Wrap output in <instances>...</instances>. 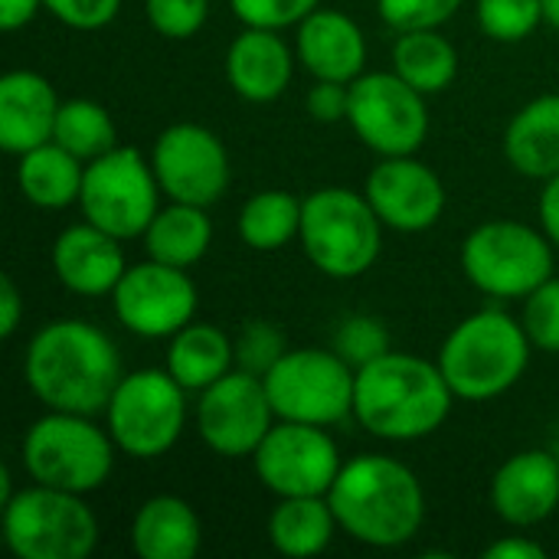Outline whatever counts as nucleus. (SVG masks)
Here are the masks:
<instances>
[{
    "label": "nucleus",
    "instance_id": "nucleus-1",
    "mask_svg": "<svg viewBox=\"0 0 559 559\" xmlns=\"http://www.w3.org/2000/svg\"><path fill=\"white\" fill-rule=\"evenodd\" d=\"M23 377L43 409L98 416L124 370L115 341L102 328L82 318H59L29 337Z\"/></svg>",
    "mask_w": 559,
    "mask_h": 559
},
{
    "label": "nucleus",
    "instance_id": "nucleus-2",
    "mask_svg": "<svg viewBox=\"0 0 559 559\" xmlns=\"http://www.w3.org/2000/svg\"><path fill=\"white\" fill-rule=\"evenodd\" d=\"M328 501L341 534L373 550H396L416 540L426 524V491L419 475L400 459L367 452L344 459Z\"/></svg>",
    "mask_w": 559,
    "mask_h": 559
},
{
    "label": "nucleus",
    "instance_id": "nucleus-3",
    "mask_svg": "<svg viewBox=\"0 0 559 559\" xmlns=\"http://www.w3.org/2000/svg\"><path fill=\"white\" fill-rule=\"evenodd\" d=\"M455 393L436 360L390 350L357 370L354 419L383 442H419L452 416Z\"/></svg>",
    "mask_w": 559,
    "mask_h": 559
},
{
    "label": "nucleus",
    "instance_id": "nucleus-4",
    "mask_svg": "<svg viewBox=\"0 0 559 559\" xmlns=\"http://www.w3.org/2000/svg\"><path fill=\"white\" fill-rule=\"evenodd\" d=\"M531 337L521 318L485 308L462 318L439 347V370L455 400L488 403L511 393L531 367Z\"/></svg>",
    "mask_w": 559,
    "mask_h": 559
},
{
    "label": "nucleus",
    "instance_id": "nucleus-5",
    "mask_svg": "<svg viewBox=\"0 0 559 559\" xmlns=\"http://www.w3.org/2000/svg\"><path fill=\"white\" fill-rule=\"evenodd\" d=\"M383 223L367 193L350 187H321L301 203V252L308 262L334 278L354 282L367 275L383 249Z\"/></svg>",
    "mask_w": 559,
    "mask_h": 559
},
{
    "label": "nucleus",
    "instance_id": "nucleus-6",
    "mask_svg": "<svg viewBox=\"0 0 559 559\" xmlns=\"http://www.w3.org/2000/svg\"><path fill=\"white\" fill-rule=\"evenodd\" d=\"M115 455L118 445L95 416L62 409H46L29 423L20 445V462L29 481L72 495L98 491L111 478Z\"/></svg>",
    "mask_w": 559,
    "mask_h": 559
},
{
    "label": "nucleus",
    "instance_id": "nucleus-7",
    "mask_svg": "<svg viewBox=\"0 0 559 559\" xmlns=\"http://www.w3.org/2000/svg\"><path fill=\"white\" fill-rule=\"evenodd\" d=\"M3 544L16 559H88L98 547V518L85 495L29 485L0 508Z\"/></svg>",
    "mask_w": 559,
    "mask_h": 559
},
{
    "label": "nucleus",
    "instance_id": "nucleus-8",
    "mask_svg": "<svg viewBox=\"0 0 559 559\" xmlns=\"http://www.w3.org/2000/svg\"><path fill=\"white\" fill-rule=\"evenodd\" d=\"M557 246L540 226L521 219H488L475 226L459 252L462 272L488 298L524 301L554 275Z\"/></svg>",
    "mask_w": 559,
    "mask_h": 559
},
{
    "label": "nucleus",
    "instance_id": "nucleus-9",
    "mask_svg": "<svg viewBox=\"0 0 559 559\" xmlns=\"http://www.w3.org/2000/svg\"><path fill=\"white\" fill-rule=\"evenodd\" d=\"M102 416L121 455L154 462L167 455L187 429V390L167 373V367L131 370L115 386Z\"/></svg>",
    "mask_w": 559,
    "mask_h": 559
},
{
    "label": "nucleus",
    "instance_id": "nucleus-10",
    "mask_svg": "<svg viewBox=\"0 0 559 559\" xmlns=\"http://www.w3.org/2000/svg\"><path fill=\"white\" fill-rule=\"evenodd\" d=\"M262 380L278 419L331 429L354 416L357 370L334 347H288Z\"/></svg>",
    "mask_w": 559,
    "mask_h": 559
},
{
    "label": "nucleus",
    "instance_id": "nucleus-11",
    "mask_svg": "<svg viewBox=\"0 0 559 559\" xmlns=\"http://www.w3.org/2000/svg\"><path fill=\"white\" fill-rule=\"evenodd\" d=\"M160 197L164 190L157 183L151 157L118 144L108 154L85 164L79 210L82 219L128 242L144 236V229L164 206Z\"/></svg>",
    "mask_w": 559,
    "mask_h": 559
},
{
    "label": "nucleus",
    "instance_id": "nucleus-12",
    "mask_svg": "<svg viewBox=\"0 0 559 559\" xmlns=\"http://www.w3.org/2000/svg\"><path fill=\"white\" fill-rule=\"evenodd\" d=\"M429 95L390 72H364L350 82L347 124L377 157L416 154L429 138Z\"/></svg>",
    "mask_w": 559,
    "mask_h": 559
},
{
    "label": "nucleus",
    "instance_id": "nucleus-13",
    "mask_svg": "<svg viewBox=\"0 0 559 559\" xmlns=\"http://www.w3.org/2000/svg\"><path fill=\"white\" fill-rule=\"evenodd\" d=\"M108 298L115 321L144 341H170L197 318L200 305L190 272L157 259L128 265Z\"/></svg>",
    "mask_w": 559,
    "mask_h": 559
},
{
    "label": "nucleus",
    "instance_id": "nucleus-14",
    "mask_svg": "<svg viewBox=\"0 0 559 559\" xmlns=\"http://www.w3.org/2000/svg\"><path fill=\"white\" fill-rule=\"evenodd\" d=\"M278 423L265 380L249 370H229L197 393L193 426L200 442L223 459H252L269 429Z\"/></svg>",
    "mask_w": 559,
    "mask_h": 559
},
{
    "label": "nucleus",
    "instance_id": "nucleus-15",
    "mask_svg": "<svg viewBox=\"0 0 559 559\" xmlns=\"http://www.w3.org/2000/svg\"><path fill=\"white\" fill-rule=\"evenodd\" d=\"M249 462L255 468V478L275 498L328 495L344 468L341 445L324 426L288 419H278L269 429V436L262 439Z\"/></svg>",
    "mask_w": 559,
    "mask_h": 559
},
{
    "label": "nucleus",
    "instance_id": "nucleus-16",
    "mask_svg": "<svg viewBox=\"0 0 559 559\" xmlns=\"http://www.w3.org/2000/svg\"><path fill=\"white\" fill-rule=\"evenodd\" d=\"M151 164L167 200L213 206L226 197L233 164L223 138L197 121L164 128L151 147Z\"/></svg>",
    "mask_w": 559,
    "mask_h": 559
},
{
    "label": "nucleus",
    "instance_id": "nucleus-17",
    "mask_svg": "<svg viewBox=\"0 0 559 559\" xmlns=\"http://www.w3.org/2000/svg\"><path fill=\"white\" fill-rule=\"evenodd\" d=\"M364 193L377 210L380 223L406 236L432 229L449 206L442 177L416 154L380 157V164L367 177Z\"/></svg>",
    "mask_w": 559,
    "mask_h": 559
},
{
    "label": "nucleus",
    "instance_id": "nucleus-18",
    "mask_svg": "<svg viewBox=\"0 0 559 559\" xmlns=\"http://www.w3.org/2000/svg\"><path fill=\"white\" fill-rule=\"evenodd\" d=\"M488 504L514 531L550 521L559 508V459L554 449H527L501 462L488 485Z\"/></svg>",
    "mask_w": 559,
    "mask_h": 559
},
{
    "label": "nucleus",
    "instance_id": "nucleus-19",
    "mask_svg": "<svg viewBox=\"0 0 559 559\" xmlns=\"http://www.w3.org/2000/svg\"><path fill=\"white\" fill-rule=\"evenodd\" d=\"M128 269L124 239L82 219L66 226L52 242V272L59 285L79 298H105Z\"/></svg>",
    "mask_w": 559,
    "mask_h": 559
},
{
    "label": "nucleus",
    "instance_id": "nucleus-20",
    "mask_svg": "<svg viewBox=\"0 0 559 559\" xmlns=\"http://www.w3.org/2000/svg\"><path fill=\"white\" fill-rule=\"evenodd\" d=\"M295 56L311 79L350 85L367 72V36L344 10L318 7L295 26Z\"/></svg>",
    "mask_w": 559,
    "mask_h": 559
},
{
    "label": "nucleus",
    "instance_id": "nucleus-21",
    "mask_svg": "<svg viewBox=\"0 0 559 559\" xmlns=\"http://www.w3.org/2000/svg\"><path fill=\"white\" fill-rule=\"evenodd\" d=\"M295 62V46H288L278 29L242 26V33L226 46L223 72L239 98L252 105H269L288 92Z\"/></svg>",
    "mask_w": 559,
    "mask_h": 559
},
{
    "label": "nucleus",
    "instance_id": "nucleus-22",
    "mask_svg": "<svg viewBox=\"0 0 559 559\" xmlns=\"http://www.w3.org/2000/svg\"><path fill=\"white\" fill-rule=\"evenodd\" d=\"M56 85L33 72L13 69L0 79V147L13 157L52 141L59 118Z\"/></svg>",
    "mask_w": 559,
    "mask_h": 559
},
{
    "label": "nucleus",
    "instance_id": "nucleus-23",
    "mask_svg": "<svg viewBox=\"0 0 559 559\" xmlns=\"http://www.w3.org/2000/svg\"><path fill=\"white\" fill-rule=\"evenodd\" d=\"M203 547V524L180 495L147 498L131 521V550L141 559H193Z\"/></svg>",
    "mask_w": 559,
    "mask_h": 559
},
{
    "label": "nucleus",
    "instance_id": "nucleus-24",
    "mask_svg": "<svg viewBox=\"0 0 559 559\" xmlns=\"http://www.w3.org/2000/svg\"><path fill=\"white\" fill-rule=\"evenodd\" d=\"M504 157L527 180H550L559 174V95H537L504 131Z\"/></svg>",
    "mask_w": 559,
    "mask_h": 559
},
{
    "label": "nucleus",
    "instance_id": "nucleus-25",
    "mask_svg": "<svg viewBox=\"0 0 559 559\" xmlns=\"http://www.w3.org/2000/svg\"><path fill=\"white\" fill-rule=\"evenodd\" d=\"M167 373L187 390L203 393L236 370V337L206 321H190L167 341Z\"/></svg>",
    "mask_w": 559,
    "mask_h": 559
},
{
    "label": "nucleus",
    "instance_id": "nucleus-26",
    "mask_svg": "<svg viewBox=\"0 0 559 559\" xmlns=\"http://www.w3.org/2000/svg\"><path fill=\"white\" fill-rule=\"evenodd\" d=\"M265 531L275 554L288 559H308L321 557L334 544L341 524L328 495H305V498H278Z\"/></svg>",
    "mask_w": 559,
    "mask_h": 559
},
{
    "label": "nucleus",
    "instance_id": "nucleus-27",
    "mask_svg": "<svg viewBox=\"0 0 559 559\" xmlns=\"http://www.w3.org/2000/svg\"><path fill=\"white\" fill-rule=\"evenodd\" d=\"M85 160L56 141H46L16 157V187L36 210H66L79 203Z\"/></svg>",
    "mask_w": 559,
    "mask_h": 559
},
{
    "label": "nucleus",
    "instance_id": "nucleus-28",
    "mask_svg": "<svg viewBox=\"0 0 559 559\" xmlns=\"http://www.w3.org/2000/svg\"><path fill=\"white\" fill-rule=\"evenodd\" d=\"M141 242H144L147 259H157L177 269H193L197 262L206 259L213 246V219L206 206L167 200L151 219V226L144 229Z\"/></svg>",
    "mask_w": 559,
    "mask_h": 559
},
{
    "label": "nucleus",
    "instance_id": "nucleus-29",
    "mask_svg": "<svg viewBox=\"0 0 559 559\" xmlns=\"http://www.w3.org/2000/svg\"><path fill=\"white\" fill-rule=\"evenodd\" d=\"M393 72L423 95H439L459 75V49L442 29H406L393 43Z\"/></svg>",
    "mask_w": 559,
    "mask_h": 559
},
{
    "label": "nucleus",
    "instance_id": "nucleus-30",
    "mask_svg": "<svg viewBox=\"0 0 559 559\" xmlns=\"http://www.w3.org/2000/svg\"><path fill=\"white\" fill-rule=\"evenodd\" d=\"M301 203L288 190L252 193L239 210V239L252 252H278L301 233Z\"/></svg>",
    "mask_w": 559,
    "mask_h": 559
},
{
    "label": "nucleus",
    "instance_id": "nucleus-31",
    "mask_svg": "<svg viewBox=\"0 0 559 559\" xmlns=\"http://www.w3.org/2000/svg\"><path fill=\"white\" fill-rule=\"evenodd\" d=\"M52 141L88 164L108 154L111 147H118V128L105 105L92 98H66L56 118Z\"/></svg>",
    "mask_w": 559,
    "mask_h": 559
},
{
    "label": "nucleus",
    "instance_id": "nucleus-32",
    "mask_svg": "<svg viewBox=\"0 0 559 559\" xmlns=\"http://www.w3.org/2000/svg\"><path fill=\"white\" fill-rule=\"evenodd\" d=\"M478 26L495 43H524L544 26L540 0H478Z\"/></svg>",
    "mask_w": 559,
    "mask_h": 559
},
{
    "label": "nucleus",
    "instance_id": "nucleus-33",
    "mask_svg": "<svg viewBox=\"0 0 559 559\" xmlns=\"http://www.w3.org/2000/svg\"><path fill=\"white\" fill-rule=\"evenodd\" d=\"M331 347L354 367H367L373 360H380L383 354L393 350V341H390V331L386 324L377 318V314H350L337 324L334 331V341Z\"/></svg>",
    "mask_w": 559,
    "mask_h": 559
},
{
    "label": "nucleus",
    "instance_id": "nucleus-34",
    "mask_svg": "<svg viewBox=\"0 0 559 559\" xmlns=\"http://www.w3.org/2000/svg\"><path fill=\"white\" fill-rule=\"evenodd\" d=\"M288 354V341L272 321H246L236 334V367L265 377Z\"/></svg>",
    "mask_w": 559,
    "mask_h": 559
},
{
    "label": "nucleus",
    "instance_id": "nucleus-35",
    "mask_svg": "<svg viewBox=\"0 0 559 559\" xmlns=\"http://www.w3.org/2000/svg\"><path fill=\"white\" fill-rule=\"evenodd\" d=\"M521 324L534 344V350L559 354V278L550 275L524 298Z\"/></svg>",
    "mask_w": 559,
    "mask_h": 559
},
{
    "label": "nucleus",
    "instance_id": "nucleus-36",
    "mask_svg": "<svg viewBox=\"0 0 559 559\" xmlns=\"http://www.w3.org/2000/svg\"><path fill=\"white\" fill-rule=\"evenodd\" d=\"M465 0H377V13L380 20L396 29H442Z\"/></svg>",
    "mask_w": 559,
    "mask_h": 559
},
{
    "label": "nucleus",
    "instance_id": "nucleus-37",
    "mask_svg": "<svg viewBox=\"0 0 559 559\" xmlns=\"http://www.w3.org/2000/svg\"><path fill=\"white\" fill-rule=\"evenodd\" d=\"M151 29L164 39H190L210 20V0H144Z\"/></svg>",
    "mask_w": 559,
    "mask_h": 559
},
{
    "label": "nucleus",
    "instance_id": "nucleus-38",
    "mask_svg": "<svg viewBox=\"0 0 559 559\" xmlns=\"http://www.w3.org/2000/svg\"><path fill=\"white\" fill-rule=\"evenodd\" d=\"M229 7L242 26L285 33L288 26H298L311 10H318L321 0H229Z\"/></svg>",
    "mask_w": 559,
    "mask_h": 559
},
{
    "label": "nucleus",
    "instance_id": "nucleus-39",
    "mask_svg": "<svg viewBox=\"0 0 559 559\" xmlns=\"http://www.w3.org/2000/svg\"><path fill=\"white\" fill-rule=\"evenodd\" d=\"M43 3L62 26L79 33H95L108 26L121 10V0H43Z\"/></svg>",
    "mask_w": 559,
    "mask_h": 559
},
{
    "label": "nucleus",
    "instance_id": "nucleus-40",
    "mask_svg": "<svg viewBox=\"0 0 559 559\" xmlns=\"http://www.w3.org/2000/svg\"><path fill=\"white\" fill-rule=\"evenodd\" d=\"M347 105H350V85H344V82L314 79V85H311L308 95H305V111H308L318 124L347 121Z\"/></svg>",
    "mask_w": 559,
    "mask_h": 559
},
{
    "label": "nucleus",
    "instance_id": "nucleus-41",
    "mask_svg": "<svg viewBox=\"0 0 559 559\" xmlns=\"http://www.w3.org/2000/svg\"><path fill=\"white\" fill-rule=\"evenodd\" d=\"M23 324V295L10 275H0V337L10 341Z\"/></svg>",
    "mask_w": 559,
    "mask_h": 559
},
{
    "label": "nucleus",
    "instance_id": "nucleus-42",
    "mask_svg": "<svg viewBox=\"0 0 559 559\" xmlns=\"http://www.w3.org/2000/svg\"><path fill=\"white\" fill-rule=\"evenodd\" d=\"M485 559H547V547L527 534H508V537L488 544Z\"/></svg>",
    "mask_w": 559,
    "mask_h": 559
},
{
    "label": "nucleus",
    "instance_id": "nucleus-43",
    "mask_svg": "<svg viewBox=\"0 0 559 559\" xmlns=\"http://www.w3.org/2000/svg\"><path fill=\"white\" fill-rule=\"evenodd\" d=\"M537 219H540V229L550 236V242L559 249V174L544 180V190H540V200H537Z\"/></svg>",
    "mask_w": 559,
    "mask_h": 559
},
{
    "label": "nucleus",
    "instance_id": "nucleus-44",
    "mask_svg": "<svg viewBox=\"0 0 559 559\" xmlns=\"http://www.w3.org/2000/svg\"><path fill=\"white\" fill-rule=\"evenodd\" d=\"M39 10H46L43 0H0V26L7 33H16L29 26L39 16Z\"/></svg>",
    "mask_w": 559,
    "mask_h": 559
},
{
    "label": "nucleus",
    "instance_id": "nucleus-45",
    "mask_svg": "<svg viewBox=\"0 0 559 559\" xmlns=\"http://www.w3.org/2000/svg\"><path fill=\"white\" fill-rule=\"evenodd\" d=\"M544 3V23L559 29V0H540Z\"/></svg>",
    "mask_w": 559,
    "mask_h": 559
},
{
    "label": "nucleus",
    "instance_id": "nucleus-46",
    "mask_svg": "<svg viewBox=\"0 0 559 559\" xmlns=\"http://www.w3.org/2000/svg\"><path fill=\"white\" fill-rule=\"evenodd\" d=\"M554 452H557V459H559V436H557V442H554Z\"/></svg>",
    "mask_w": 559,
    "mask_h": 559
}]
</instances>
